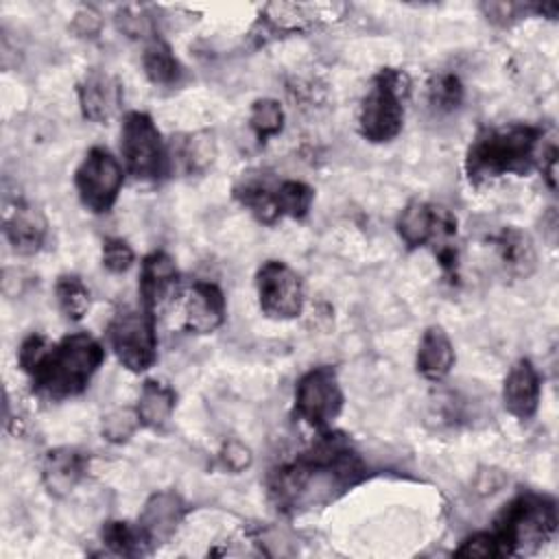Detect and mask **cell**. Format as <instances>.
I'll list each match as a JSON object with an SVG mask.
<instances>
[{"instance_id": "obj_17", "label": "cell", "mask_w": 559, "mask_h": 559, "mask_svg": "<svg viewBox=\"0 0 559 559\" xmlns=\"http://www.w3.org/2000/svg\"><path fill=\"white\" fill-rule=\"evenodd\" d=\"M179 273L173 258L164 251H155L144 258L140 271V299L142 308L155 314V310L173 295Z\"/></svg>"}, {"instance_id": "obj_30", "label": "cell", "mask_w": 559, "mask_h": 559, "mask_svg": "<svg viewBox=\"0 0 559 559\" xmlns=\"http://www.w3.org/2000/svg\"><path fill=\"white\" fill-rule=\"evenodd\" d=\"M463 98L461 81L454 74H441L430 83V103L439 111H452Z\"/></svg>"}, {"instance_id": "obj_26", "label": "cell", "mask_w": 559, "mask_h": 559, "mask_svg": "<svg viewBox=\"0 0 559 559\" xmlns=\"http://www.w3.org/2000/svg\"><path fill=\"white\" fill-rule=\"evenodd\" d=\"M314 190L304 183V181H282L275 186V201L280 216H290V218H304L312 205Z\"/></svg>"}, {"instance_id": "obj_20", "label": "cell", "mask_w": 559, "mask_h": 559, "mask_svg": "<svg viewBox=\"0 0 559 559\" xmlns=\"http://www.w3.org/2000/svg\"><path fill=\"white\" fill-rule=\"evenodd\" d=\"M496 251L498 258L502 262V266L507 269V273L515 275V277H528L535 269V249L531 238L515 229V227H507L496 236Z\"/></svg>"}, {"instance_id": "obj_34", "label": "cell", "mask_w": 559, "mask_h": 559, "mask_svg": "<svg viewBox=\"0 0 559 559\" xmlns=\"http://www.w3.org/2000/svg\"><path fill=\"white\" fill-rule=\"evenodd\" d=\"M118 26L129 37H151L153 35V20L144 9L138 7H124L118 13Z\"/></svg>"}, {"instance_id": "obj_6", "label": "cell", "mask_w": 559, "mask_h": 559, "mask_svg": "<svg viewBox=\"0 0 559 559\" xmlns=\"http://www.w3.org/2000/svg\"><path fill=\"white\" fill-rule=\"evenodd\" d=\"M120 151L129 173L138 179L155 181L170 168L168 148L153 118L142 111H129L120 129Z\"/></svg>"}, {"instance_id": "obj_25", "label": "cell", "mask_w": 559, "mask_h": 559, "mask_svg": "<svg viewBox=\"0 0 559 559\" xmlns=\"http://www.w3.org/2000/svg\"><path fill=\"white\" fill-rule=\"evenodd\" d=\"M55 297H57V306L63 312L66 319L70 321H79L87 314L90 310V288L87 284L74 275V273H66L57 280L55 284Z\"/></svg>"}, {"instance_id": "obj_9", "label": "cell", "mask_w": 559, "mask_h": 559, "mask_svg": "<svg viewBox=\"0 0 559 559\" xmlns=\"http://www.w3.org/2000/svg\"><path fill=\"white\" fill-rule=\"evenodd\" d=\"M343 408V391L336 371L328 365L306 371L295 386V413L312 424L325 428L338 417Z\"/></svg>"}, {"instance_id": "obj_32", "label": "cell", "mask_w": 559, "mask_h": 559, "mask_svg": "<svg viewBox=\"0 0 559 559\" xmlns=\"http://www.w3.org/2000/svg\"><path fill=\"white\" fill-rule=\"evenodd\" d=\"M133 264V249L122 238H107L103 242V266L111 273H124Z\"/></svg>"}, {"instance_id": "obj_31", "label": "cell", "mask_w": 559, "mask_h": 559, "mask_svg": "<svg viewBox=\"0 0 559 559\" xmlns=\"http://www.w3.org/2000/svg\"><path fill=\"white\" fill-rule=\"evenodd\" d=\"M50 347H52V345H50L48 338L41 336V334H31V336H26V338L22 341L20 349H17V362H20L22 371L28 373V376H33V373L39 369V365L44 362V358L48 356Z\"/></svg>"}, {"instance_id": "obj_16", "label": "cell", "mask_w": 559, "mask_h": 559, "mask_svg": "<svg viewBox=\"0 0 559 559\" xmlns=\"http://www.w3.org/2000/svg\"><path fill=\"white\" fill-rule=\"evenodd\" d=\"M122 103V87L118 79L107 72L92 70L79 83V105L87 120L107 122Z\"/></svg>"}, {"instance_id": "obj_27", "label": "cell", "mask_w": 559, "mask_h": 559, "mask_svg": "<svg viewBox=\"0 0 559 559\" xmlns=\"http://www.w3.org/2000/svg\"><path fill=\"white\" fill-rule=\"evenodd\" d=\"M249 122H251L253 133L264 142L266 138H271V135L282 131V127H284V109L273 98H258L251 105Z\"/></svg>"}, {"instance_id": "obj_13", "label": "cell", "mask_w": 559, "mask_h": 559, "mask_svg": "<svg viewBox=\"0 0 559 559\" xmlns=\"http://www.w3.org/2000/svg\"><path fill=\"white\" fill-rule=\"evenodd\" d=\"M186 515V502L175 491H159L153 493L140 515L138 528L148 546L162 544L170 539Z\"/></svg>"}, {"instance_id": "obj_21", "label": "cell", "mask_w": 559, "mask_h": 559, "mask_svg": "<svg viewBox=\"0 0 559 559\" xmlns=\"http://www.w3.org/2000/svg\"><path fill=\"white\" fill-rule=\"evenodd\" d=\"M175 408V391L157 380H146L140 391V400L135 413L140 424L153 430H159Z\"/></svg>"}, {"instance_id": "obj_15", "label": "cell", "mask_w": 559, "mask_h": 559, "mask_svg": "<svg viewBox=\"0 0 559 559\" xmlns=\"http://www.w3.org/2000/svg\"><path fill=\"white\" fill-rule=\"evenodd\" d=\"M186 330L194 334H210L225 321V297L216 284L197 282L186 295Z\"/></svg>"}, {"instance_id": "obj_37", "label": "cell", "mask_w": 559, "mask_h": 559, "mask_svg": "<svg viewBox=\"0 0 559 559\" xmlns=\"http://www.w3.org/2000/svg\"><path fill=\"white\" fill-rule=\"evenodd\" d=\"M72 26L81 37H96V33L103 26V20H100L98 11H94L92 7H83L81 11H76Z\"/></svg>"}, {"instance_id": "obj_8", "label": "cell", "mask_w": 559, "mask_h": 559, "mask_svg": "<svg viewBox=\"0 0 559 559\" xmlns=\"http://www.w3.org/2000/svg\"><path fill=\"white\" fill-rule=\"evenodd\" d=\"M124 175L120 162L103 146H94L85 153L74 173V186L81 203L94 212H109L118 199Z\"/></svg>"}, {"instance_id": "obj_24", "label": "cell", "mask_w": 559, "mask_h": 559, "mask_svg": "<svg viewBox=\"0 0 559 559\" xmlns=\"http://www.w3.org/2000/svg\"><path fill=\"white\" fill-rule=\"evenodd\" d=\"M142 66H144V72H146L148 81L155 83V85L170 87V85H177L183 76L181 63L173 55L170 46L162 39H153L146 46L144 57H142Z\"/></svg>"}, {"instance_id": "obj_18", "label": "cell", "mask_w": 559, "mask_h": 559, "mask_svg": "<svg viewBox=\"0 0 559 559\" xmlns=\"http://www.w3.org/2000/svg\"><path fill=\"white\" fill-rule=\"evenodd\" d=\"M48 234V223L41 216L39 210L26 203H17L7 216H4V236L13 251L22 255L37 253Z\"/></svg>"}, {"instance_id": "obj_12", "label": "cell", "mask_w": 559, "mask_h": 559, "mask_svg": "<svg viewBox=\"0 0 559 559\" xmlns=\"http://www.w3.org/2000/svg\"><path fill=\"white\" fill-rule=\"evenodd\" d=\"M539 395H542V380L535 365L528 358L515 360L502 386L504 408L518 419H531L537 413Z\"/></svg>"}, {"instance_id": "obj_14", "label": "cell", "mask_w": 559, "mask_h": 559, "mask_svg": "<svg viewBox=\"0 0 559 559\" xmlns=\"http://www.w3.org/2000/svg\"><path fill=\"white\" fill-rule=\"evenodd\" d=\"M90 456L76 448H55L46 454L41 465V480L50 496H68L85 476Z\"/></svg>"}, {"instance_id": "obj_4", "label": "cell", "mask_w": 559, "mask_h": 559, "mask_svg": "<svg viewBox=\"0 0 559 559\" xmlns=\"http://www.w3.org/2000/svg\"><path fill=\"white\" fill-rule=\"evenodd\" d=\"M557 528L555 500L537 493L518 496L502 511L496 522V539L502 546V555H522L537 550L552 537Z\"/></svg>"}, {"instance_id": "obj_33", "label": "cell", "mask_w": 559, "mask_h": 559, "mask_svg": "<svg viewBox=\"0 0 559 559\" xmlns=\"http://www.w3.org/2000/svg\"><path fill=\"white\" fill-rule=\"evenodd\" d=\"M456 557H502V546L493 533H476L467 537L454 552Z\"/></svg>"}, {"instance_id": "obj_36", "label": "cell", "mask_w": 559, "mask_h": 559, "mask_svg": "<svg viewBox=\"0 0 559 559\" xmlns=\"http://www.w3.org/2000/svg\"><path fill=\"white\" fill-rule=\"evenodd\" d=\"M483 11H485V15L491 22L504 26L511 20H518L522 11L526 13V7L524 4H515V2H489V4H483Z\"/></svg>"}, {"instance_id": "obj_1", "label": "cell", "mask_w": 559, "mask_h": 559, "mask_svg": "<svg viewBox=\"0 0 559 559\" xmlns=\"http://www.w3.org/2000/svg\"><path fill=\"white\" fill-rule=\"evenodd\" d=\"M362 472L352 445L341 435H325L310 452L273 474L271 498L288 513L321 507L354 487Z\"/></svg>"}, {"instance_id": "obj_28", "label": "cell", "mask_w": 559, "mask_h": 559, "mask_svg": "<svg viewBox=\"0 0 559 559\" xmlns=\"http://www.w3.org/2000/svg\"><path fill=\"white\" fill-rule=\"evenodd\" d=\"M103 542L116 555H138V552H142V546L146 544V539L142 537L140 528H133L127 522H118V520L105 522V526H103Z\"/></svg>"}, {"instance_id": "obj_22", "label": "cell", "mask_w": 559, "mask_h": 559, "mask_svg": "<svg viewBox=\"0 0 559 559\" xmlns=\"http://www.w3.org/2000/svg\"><path fill=\"white\" fill-rule=\"evenodd\" d=\"M332 4H269L264 7V20L273 31H299L321 17H332Z\"/></svg>"}, {"instance_id": "obj_10", "label": "cell", "mask_w": 559, "mask_h": 559, "mask_svg": "<svg viewBox=\"0 0 559 559\" xmlns=\"http://www.w3.org/2000/svg\"><path fill=\"white\" fill-rule=\"evenodd\" d=\"M258 301L266 317L295 319L304 310L306 293L301 277L284 262L269 260L255 275Z\"/></svg>"}, {"instance_id": "obj_7", "label": "cell", "mask_w": 559, "mask_h": 559, "mask_svg": "<svg viewBox=\"0 0 559 559\" xmlns=\"http://www.w3.org/2000/svg\"><path fill=\"white\" fill-rule=\"evenodd\" d=\"M109 345L116 358L133 373L146 371L157 358L155 314L146 308L120 310L107 328Z\"/></svg>"}, {"instance_id": "obj_19", "label": "cell", "mask_w": 559, "mask_h": 559, "mask_svg": "<svg viewBox=\"0 0 559 559\" xmlns=\"http://www.w3.org/2000/svg\"><path fill=\"white\" fill-rule=\"evenodd\" d=\"M454 365V347L443 328L430 325L417 347V371L428 380H443Z\"/></svg>"}, {"instance_id": "obj_3", "label": "cell", "mask_w": 559, "mask_h": 559, "mask_svg": "<svg viewBox=\"0 0 559 559\" xmlns=\"http://www.w3.org/2000/svg\"><path fill=\"white\" fill-rule=\"evenodd\" d=\"M103 360V345L94 336L76 332L50 347L48 356L31 376V380L35 391L50 400L72 397L90 384Z\"/></svg>"}, {"instance_id": "obj_2", "label": "cell", "mask_w": 559, "mask_h": 559, "mask_svg": "<svg viewBox=\"0 0 559 559\" xmlns=\"http://www.w3.org/2000/svg\"><path fill=\"white\" fill-rule=\"evenodd\" d=\"M544 131L533 124H507L485 129L472 142L465 157L469 181L480 183L502 175H524L533 164H539V142Z\"/></svg>"}, {"instance_id": "obj_23", "label": "cell", "mask_w": 559, "mask_h": 559, "mask_svg": "<svg viewBox=\"0 0 559 559\" xmlns=\"http://www.w3.org/2000/svg\"><path fill=\"white\" fill-rule=\"evenodd\" d=\"M170 164H177L183 173H201L214 159V142L207 133H194L177 140L173 148H168Z\"/></svg>"}, {"instance_id": "obj_5", "label": "cell", "mask_w": 559, "mask_h": 559, "mask_svg": "<svg viewBox=\"0 0 559 559\" xmlns=\"http://www.w3.org/2000/svg\"><path fill=\"white\" fill-rule=\"evenodd\" d=\"M408 76L397 68H382L362 98L358 129L373 144L391 142L404 124V100L408 94Z\"/></svg>"}, {"instance_id": "obj_29", "label": "cell", "mask_w": 559, "mask_h": 559, "mask_svg": "<svg viewBox=\"0 0 559 559\" xmlns=\"http://www.w3.org/2000/svg\"><path fill=\"white\" fill-rule=\"evenodd\" d=\"M138 426H142V424H140V417L135 411L116 408L107 417H103L100 432L109 443H124L135 432Z\"/></svg>"}, {"instance_id": "obj_35", "label": "cell", "mask_w": 559, "mask_h": 559, "mask_svg": "<svg viewBox=\"0 0 559 559\" xmlns=\"http://www.w3.org/2000/svg\"><path fill=\"white\" fill-rule=\"evenodd\" d=\"M221 463L229 469V472H245L249 465H251V461H253V454H251V450L245 445V443H240V441H236V439H231V441H227L223 448H221Z\"/></svg>"}, {"instance_id": "obj_11", "label": "cell", "mask_w": 559, "mask_h": 559, "mask_svg": "<svg viewBox=\"0 0 559 559\" xmlns=\"http://www.w3.org/2000/svg\"><path fill=\"white\" fill-rule=\"evenodd\" d=\"M397 231L406 247L413 249L430 242L435 251L441 253L452 249L448 240L456 234V218L445 207L411 201L397 218Z\"/></svg>"}]
</instances>
